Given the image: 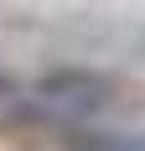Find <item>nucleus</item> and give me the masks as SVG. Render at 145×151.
I'll return each instance as SVG.
<instances>
[{"instance_id":"1","label":"nucleus","mask_w":145,"mask_h":151,"mask_svg":"<svg viewBox=\"0 0 145 151\" xmlns=\"http://www.w3.org/2000/svg\"><path fill=\"white\" fill-rule=\"evenodd\" d=\"M109 104H119V83L104 73H88V68H62V73H47L36 78L16 109L26 120H47V125H62V130H83L93 125Z\"/></svg>"},{"instance_id":"2","label":"nucleus","mask_w":145,"mask_h":151,"mask_svg":"<svg viewBox=\"0 0 145 151\" xmlns=\"http://www.w3.org/2000/svg\"><path fill=\"white\" fill-rule=\"evenodd\" d=\"M11 99H16V83H11V78H5V73H0V109L11 104Z\"/></svg>"},{"instance_id":"3","label":"nucleus","mask_w":145,"mask_h":151,"mask_svg":"<svg viewBox=\"0 0 145 151\" xmlns=\"http://www.w3.org/2000/svg\"><path fill=\"white\" fill-rule=\"evenodd\" d=\"M130 151H145V130H140V136H130Z\"/></svg>"}]
</instances>
